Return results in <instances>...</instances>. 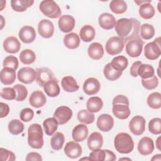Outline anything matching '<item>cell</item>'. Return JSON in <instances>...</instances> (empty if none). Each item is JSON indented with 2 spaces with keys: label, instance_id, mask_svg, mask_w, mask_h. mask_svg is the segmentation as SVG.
<instances>
[{
  "label": "cell",
  "instance_id": "6da1fadb",
  "mask_svg": "<svg viewBox=\"0 0 161 161\" xmlns=\"http://www.w3.org/2000/svg\"><path fill=\"white\" fill-rule=\"evenodd\" d=\"M115 31L125 42L134 39L142 40L140 36V21L135 18H121L115 25Z\"/></svg>",
  "mask_w": 161,
  "mask_h": 161
},
{
  "label": "cell",
  "instance_id": "7a4b0ae2",
  "mask_svg": "<svg viewBox=\"0 0 161 161\" xmlns=\"http://www.w3.org/2000/svg\"><path fill=\"white\" fill-rule=\"evenodd\" d=\"M113 113L114 115L120 119H127L131 113L129 108L128 99L124 95H118L113 100Z\"/></svg>",
  "mask_w": 161,
  "mask_h": 161
},
{
  "label": "cell",
  "instance_id": "3957f363",
  "mask_svg": "<svg viewBox=\"0 0 161 161\" xmlns=\"http://www.w3.org/2000/svg\"><path fill=\"white\" fill-rule=\"evenodd\" d=\"M43 130L40 125H31L28 130V143L29 145L36 149L41 148L43 145Z\"/></svg>",
  "mask_w": 161,
  "mask_h": 161
},
{
  "label": "cell",
  "instance_id": "277c9868",
  "mask_svg": "<svg viewBox=\"0 0 161 161\" xmlns=\"http://www.w3.org/2000/svg\"><path fill=\"white\" fill-rule=\"evenodd\" d=\"M115 149L120 153L126 154L131 152L134 148V142L131 136L127 133H119L114 138Z\"/></svg>",
  "mask_w": 161,
  "mask_h": 161
},
{
  "label": "cell",
  "instance_id": "5b68a950",
  "mask_svg": "<svg viewBox=\"0 0 161 161\" xmlns=\"http://www.w3.org/2000/svg\"><path fill=\"white\" fill-rule=\"evenodd\" d=\"M39 8L43 14L50 18H58L62 14L60 7L53 0L42 1Z\"/></svg>",
  "mask_w": 161,
  "mask_h": 161
},
{
  "label": "cell",
  "instance_id": "8992f818",
  "mask_svg": "<svg viewBox=\"0 0 161 161\" xmlns=\"http://www.w3.org/2000/svg\"><path fill=\"white\" fill-rule=\"evenodd\" d=\"M125 42L119 36H113L109 38L106 43V52L111 55H116L121 53L124 48Z\"/></svg>",
  "mask_w": 161,
  "mask_h": 161
},
{
  "label": "cell",
  "instance_id": "52a82bcc",
  "mask_svg": "<svg viewBox=\"0 0 161 161\" xmlns=\"http://www.w3.org/2000/svg\"><path fill=\"white\" fill-rule=\"evenodd\" d=\"M160 38L158 37L153 42L147 43L144 47V55L148 60H155L161 54Z\"/></svg>",
  "mask_w": 161,
  "mask_h": 161
},
{
  "label": "cell",
  "instance_id": "ba28073f",
  "mask_svg": "<svg viewBox=\"0 0 161 161\" xmlns=\"http://www.w3.org/2000/svg\"><path fill=\"white\" fill-rule=\"evenodd\" d=\"M72 114L70 108L65 106H61L56 109L53 117L57 119L58 125H62L67 123L71 119Z\"/></svg>",
  "mask_w": 161,
  "mask_h": 161
},
{
  "label": "cell",
  "instance_id": "9c48e42d",
  "mask_svg": "<svg viewBox=\"0 0 161 161\" xmlns=\"http://www.w3.org/2000/svg\"><path fill=\"white\" fill-rule=\"evenodd\" d=\"M145 122L146 121L143 116H134L129 123L130 130L135 135H142L145 130Z\"/></svg>",
  "mask_w": 161,
  "mask_h": 161
},
{
  "label": "cell",
  "instance_id": "30bf717a",
  "mask_svg": "<svg viewBox=\"0 0 161 161\" xmlns=\"http://www.w3.org/2000/svg\"><path fill=\"white\" fill-rule=\"evenodd\" d=\"M143 43L142 39H134L128 41L126 44V53L131 57H139L142 53Z\"/></svg>",
  "mask_w": 161,
  "mask_h": 161
},
{
  "label": "cell",
  "instance_id": "8fae6325",
  "mask_svg": "<svg viewBox=\"0 0 161 161\" xmlns=\"http://www.w3.org/2000/svg\"><path fill=\"white\" fill-rule=\"evenodd\" d=\"M18 80L26 84H31L34 82L36 78V71L31 67H23L18 72Z\"/></svg>",
  "mask_w": 161,
  "mask_h": 161
},
{
  "label": "cell",
  "instance_id": "7c38bea8",
  "mask_svg": "<svg viewBox=\"0 0 161 161\" xmlns=\"http://www.w3.org/2000/svg\"><path fill=\"white\" fill-rule=\"evenodd\" d=\"M38 31L41 36L49 38L53 36L54 33L53 24L50 20L43 19L38 23Z\"/></svg>",
  "mask_w": 161,
  "mask_h": 161
},
{
  "label": "cell",
  "instance_id": "4fadbf2b",
  "mask_svg": "<svg viewBox=\"0 0 161 161\" xmlns=\"http://www.w3.org/2000/svg\"><path fill=\"white\" fill-rule=\"evenodd\" d=\"M96 125L102 131L107 132L110 131L114 125V119L109 114H102L99 116Z\"/></svg>",
  "mask_w": 161,
  "mask_h": 161
},
{
  "label": "cell",
  "instance_id": "5bb4252c",
  "mask_svg": "<svg viewBox=\"0 0 161 161\" xmlns=\"http://www.w3.org/2000/svg\"><path fill=\"white\" fill-rule=\"evenodd\" d=\"M154 150L153 140L148 136H144L139 141L138 144V151L142 155H148Z\"/></svg>",
  "mask_w": 161,
  "mask_h": 161
},
{
  "label": "cell",
  "instance_id": "9a60e30c",
  "mask_svg": "<svg viewBox=\"0 0 161 161\" xmlns=\"http://www.w3.org/2000/svg\"><path fill=\"white\" fill-rule=\"evenodd\" d=\"M36 83L40 86L43 87L44 85L50 80L52 79L53 77V74L50 69L47 67L38 68L36 69Z\"/></svg>",
  "mask_w": 161,
  "mask_h": 161
},
{
  "label": "cell",
  "instance_id": "2e32d148",
  "mask_svg": "<svg viewBox=\"0 0 161 161\" xmlns=\"http://www.w3.org/2000/svg\"><path fill=\"white\" fill-rule=\"evenodd\" d=\"M82 152L81 146L76 142H69L64 147V153L69 158H77L79 157Z\"/></svg>",
  "mask_w": 161,
  "mask_h": 161
},
{
  "label": "cell",
  "instance_id": "e0dca14e",
  "mask_svg": "<svg viewBox=\"0 0 161 161\" xmlns=\"http://www.w3.org/2000/svg\"><path fill=\"white\" fill-rule=\"evenodd\" d=\"M75 24V20L74 18L68 14L61 16L58 21V27L64 33H69L71 31L74 29Z\"/></svg>",
  "mask_w": 161,
  "mask_h": 161
},
{
  "label": "cell",
  "instance_id": "ac0fdd59",
  "mask_svg": "<svg viewBox=\"0 0 161 161\" xmlns=\"http://www.w3.org/2000/svg\"><path fill=\"white\" fill-rule=\"evenodd\" d=\"M18 35L21 42L25 43H30L35 40L36 31L32 26H24L20 29Z\"/></svg>",
  "mask_w": 161,
  "mask_h": 161
},
{
  "label": "cell",
  "instance_id": "d6986e66",
  "mask_svg": "<svg viewBox=\"0 0 161 161\" xmlns=\"http://www.w3.org/2000/svg\"><path fill=\"white\" fill-rule=\"evenodd\" d=\"M101 87L99 80L94 77L87 79L83 84L84 92L89 96L97 94Z\"/></svg>",
  "mask_w": 161,
  "mask_h": 161
},
{
  "label": "cell",
  "instance_id": "ffe728a7",
  "mask_svg": "<svg viewBox=\"0 0 161 161\" xmlns=\"http://www.w3.org/2000/svg\"><path fill=\"white\" fill-rule=\"evenodd\" d=\"M3 48L8 53H15L18 52L20 50L21 44L18 38L15 36H9L4 41Z\"/></svg>",
  "mask_w": 161,
  "mask_h": 161
},
{
  "label": "cell",
  "instance_id": "44dd1931",
  "mask_svg": "<svg viewBox=\"0 0 161 161\" xmlns=\"http://www.w3.org/2000/svg\"><path fill=\"white\" fill-rule=\"evenodd\" d=\"M99 24L100 26L106 30L113 29L116 25V19L113 15L108 13H104L99 16Z\"/></svg>",
  "mask_w": 161,
  "mask_h": 161
},
{
  "label": "cell",
  "instance_id": "7402d4cb",
  "mask_svg": "<svg viewBox=\"0 0 161 161\" xmlns=\"http://www.w3.org/2000/svg\"><path fill=\"white\" fill-rule=\"evenodd\" d=\"M47 102V97L44 93L40 91H35L31 93L29 98L30 105L34 108L42 107Z\"/></svg>",
  "mask_w": 161,
  "mask_h": 161
},
{
  "label": "cell",
  "instance_id": "603a6c76",
  "mask_svg": "<svg viewBox=\"0 0 161 161\" xmlns=\"http://www.w3.org/2000/svg\"><path fill=\"white\" fill-rule=\"evenodd\" d=\"M103 144L102 135L97 131L92 133L87 139V146L91 150L101 148Z\"/></svg>",
  "mask_w": 161,
  "mask_h": 161
},
{
  "label": "cell",
  "instance_id": "cb8c5ba5",
  "mask_svg": "<svg viewBox=\"0 0 161 161\" xmlns=\"http://www.w3.org/2000/svg\"><path fill=\"white\" fill-rule=\"evenodd\" d=\"M1 82L5 85L12 84L16 79V72L12 68L4 67L0 73Z\"/></svg>",
  "mask_w": 161,
  "mask_h": 161
},
{
  "label": "cell",
  "instance_id": "d4e9b609",
  "mask_svg": "<svg viewBox=\"0 0 161 161\" xmlns=\"http://www.w3.org/2000/svg\"><path fill=\"white\" fill-rule=\"evenodd\" d=\"M88 135V128L86 125L79 124L72 130V136L74 141L79 142L86 139Z\"/></svg>",
  "mask_w": 161,
  "mask_h": 161
},
{
  "label": "cell",
  "instance_id": "484cf974",
  "mask_svg": "<svg viewBox=\"0 0 161 161\" xmlns=\"http://www.w3.org/2000/svg\"><path fill=\"white\" fill-rule=\"evenodd\" d=\"M43 89L47 95L49 97H54L60 94V87L58 84V80L55 77L48 81L44 85Z\"/></svg>",
  "mask_w": 161,
  "mask_h": 161
},
{
  "label": "cell",
  "instance_id": "4316f807",
  "mask_svg": "<svg viewBox=\"0 0 161 161\" xmlns=\"http://www.w3.org/2000/svg\"><path fill=\"white\" fill-rule=\"evenodd\" d=\"M88 55L93 60H99L104 55V49L103 45L97 42L91 43L87 49Z\"/></svg>",
  "mask_w": 161,
  "mask_h": 161
},
{
  "label": "cell",
  "instance_id": "83f0119b",
  "mask_svg": "<svg viewBox=\"0 0 161 161\" xmlns=\"http://www.w3.org/2000/svg\"><path fill=\"white\" fill-rule=\"evenodd\" d=\"M61 85L64 91L68 92L77 91L79 86L75 79L72 76H65L61 80Z\"/></svg>",
  "mask_w": 161,
  "mask_h": 161
},
{
  "label": "cell",
  "instance_id": "f1b7e54d",
  "mask_svg": "<svg viewBox=\"0 0 161 161\" xmlns=\"http://www.w3.org/2000/svg\"><path fill=\"white\" fill-rule=\"evenodd\" d=\"M96 35L94 28L89 25H84L82 27L79 32V36L81 40L84 42H89L92 41Z\"/></svg>",
  "mask_w": 161,
  "mask_h": 161
},
{
  "label": "cell",
  "instance_id": "f546056e",
  "mask_svg": "<svg viewBox=\"0 0 161 161\" xmlns=\"http://www.w3.org/2000/svg\"><path fill=\"white\" fill-rule=\"evenodd\" d=\"M65 46L69 49H75L80 45V38L75 33H70L64 38Z\"/></svg>",
  "mask_w": 161,
  "mask_h": 161
},
{
  "label": "cell",
  "instance_id": "4dcf8cb0",
  "mask_svg": "<svg viewBox=\"0 0 161 161\" xmlns=\"http://www.w3.org/2000/svg\"><path fill=\"white\" fill-rule=\"evenodd\" d=\"M87 109L91 113H97L102 109L103 102L99 97L94 96L90 97L86 103Z\"/></svg>",
  "mask_w": 161,
  "mask_h": 161
},
{
  "label": "cell",
  "instance_id": "1f68e13d",
  "mask_svg": "<svg viewBox=\"0 0 161 161\" xmlns=\"http://www.w3.org/2000/svg\"><path fill=\"white\" fill-rule=\"evenodd\" d=\"M33 0H12L11 6L12 9L17 12H23L33 5Z\"/></svg>",
  "mask_w": 161,
  "mask_h": 161
},
{
  "label": "cell",
  "instance_id": "d6a6232c",
  "mask_svg": "<svg viewBox=\"0 0 161 161\" xmlns=\"http://www.w3.org/2000/svg\"><path fill=\"white\" fill-rule=\"evenodd\" d=\"M110 63L112 67L119 72H123L128 65L127 58L122 55H119L113 58Z\"/></svg>",
  "mask_w": 161,
  "mask_h": 161
},
{
  "label": "cell",
  "instance_id": "836d02e7",
  "mask_svg": "<svg viewBox=\"0 0 161 161\" xmlns=\"http://www.w3.org/2000/svg\"><path fill=\"white\" fill-rule=\"evenodd\" d=\"M58 125V123L54 117L48 118L45 119L43 123V126L45 133L49 136L53 135L57 130Z\"/></svg>",
  "mask_w": 161,
  "mask_h": 161
},
{
  "label": "cell",
  "instance_id": "e575fe53",
  "mask_svg": "<svg viewBox=\"0 0 161 161\" xmlns=\"http://www.w3.org/2000/svg\"><path fill=\"white\" fill-rule=\"evenodd\" d=\"M155 13V9L150 3H145L140 6L139 14L143 19H148L153 18Z\"/></svg>",
  "mask_w": 161,
  "mask_h": 161
},
{
  "label": "cell",
  "instance_id": "d590c367",
  "mask_svg": "<svg viewBox=\"0 0 161 161\" xmlns=\"http://www.w3.org/2000/svg\"><path fill=\"white\" fill-rule=\"evenodd\" d=\"M109 8L115 14H123L127 9V4L123 0H113L109 4Z\"/></svg>",
  "mask_w": 161,
  "mask_h": 161
},
{
  "label": "cell",
  "instance_id": "8d00e7d4",
  "mask_svg": "<svg viewBox=\"0 0 161 161\" xmlns=\"http://www.w3.org/2000/svg\"><path fill=\"white\" fill-rule=\"evenodd\" d=\"M103 72L105 77L111 81L116 80L122 75V72H119L114 70L112 67L111 63H108L104 66Z\"/></svg>",
  "mask_w": 161,
  "mask_h": 161
},
{
  "label": "cell",
  "instance_id": "74e56055",
  "mask_svg": "<svg viewBox=\"0 0 161 161\" xmlns=\"http://www.w3.org/2000/svg\"><path fill=\"white\" fill-rule=\"evenodd\" d=\"M65 137L62 133H55L50 139V145L52 148L55 150H60L64 143Z\"/></svg>",
  "mask_w": 161,
  "mask_h": 161
},
{
  "label": "cell",
  "instance_id": "f35d334b",
  "mask_svg": "<svg viewBox=\"0 0 161 161\" xmlns=\"http://www.w3.org/2000/svg\"><path fill=\"white\" fill-rule=\"evenodd\" d=\"M155 35L154 27L148 23H144L140 27V36L143 40H150Z\"/></svg>",
  "mask_w": 161,
  "mask_h": 161
},
{
  "label": "cell",
  "instance_id": "ab89813d",
  "mask_svg": "<svg viewBox=\"0 0 161 161\" xmlns=\"http://www.w3.org/2000/svg\"><path fill=\"white\" fill-rule=\"evenodd\" d=\"M77 119L80 123L86 125H89L94 121L95 116L94 114L89 111L82 109L77 113Z\"/></svg>",
  "mask_w": 161,
  "mask_h": 161
},
{
  "label": "cell",
  "instance_id": "60d3db41",
  "mask_svg": "<svg viewBox=\"0 0 161 161\" xmlns=\"http://www.w3.org/2000/svg\"><path fill=\"white\" fill-rule=\"evenodd\" d=\"M147 104L152 109H159L161 107V94L155 92L150 94L147 97Z\"/></svg>",
  "mask_w": 161,
  "mask_h": 161
},
{
  "label": "cell",
  "instance_id": "b9f144b4",
  "mask_svg": "<svg viewBox=\"0 0 161 161\" xmlns=\"http://www.w3.org/2000/svg\"><path fill=\"white\" fill-rule=\"evenodd\" d=\"M20 61L26 65L33 63L36 59L35 52L30 49H25L19 54Z\"/></svg>",
  "mask_w": 161,
  "mask_h": 161
},
{
  "label": "cell",
  "instance_id": "7bdbcfd3",
  "mask_svg": "<svg viewBox=\"0 0 161 161\" xmlns=\"http://www.w3.org/2000/svg\"><path fill=\"white\" fill-rule=\"evenodd\" d=\"M155 72L153 67L149 64H142L138 69V75H140L142 79H145L152 77L154 75Z\"/></svg>",
  "mask_w": 161,
  "mask_h": 161
},
{
  "label": "cell",
  "instance_id": "ee69618b",
  "mask_svg": "<svg viewBox=\"0 0 161 161\" xmlns=\"http://www.w3.org/2000/svg\"><path fill=\"white\" fill-rule=\"evenodd\" d=\"M24 128L23 123L19 119H12L8 123V130L13 135H17L21 133L24 130Z\"/></svg>",
  "mask_w": 161,
  "mask_h": 161
},
{
  "label": "cell",
  "instance_id": "f6af8a7d",
  "mask_svg": "<svg viewBox=\"0 0 161 161\" xmlns=\"http://www.w3.org/2000/svg\"><path fill=\"white\" fill-rule=\"evenodd\" d=\"M148 130L153 135H159L161 133V119L155 118L151 119L148 123Z\"/></svg>",
  "mask_w": 161,
  "mask_h": 161
},
{
  "label": "cell",
  "instance_id": "bcb514c9",
  "mask_svg": "<svg viewBox=\"0 0 161 161\" xmlns=\"http://www.w3.org/2000/svg\"><path fill=\"white\" fill-rule=\"evenodd\" d=\"M14 89L16 96L15 100L17 101H24L28 95V91L26 87L22 84H16L13 86Z\"/></svg>",
  "mask_w": 161,
  "mask_h": 161
},
{
  "label": "cell",
  "instance_id": "7dc6e473",
  "mask_svg": "<svg viewBox=\"0 0 161 161\" xmlns=\"http://www.w3.org/2000/svg\"><path fill=\"white\" fill-rule=\"evenodd\" d=\"M142 84L143 87L148 90H152L156 88L158 84V80L157 77L154 75L152 77L148 79H142Z\"/></svg>",
  "mask_w": 161,
  "mask_h": 161
},
{
  "label": "cell",
  "instance_id": "c3c4849f",
  "mask_svg": "<svg viewBox=\"0 0 161 161\" xmlns=\"http://www.w3.org/2000/svg\"><path fill=\"white\" fill-rule=\"evenodd\" d=\"M3 65L4 67H10L16 70L18 67L19 63L18 58L16 57L9 55L4 59Z\"/></svg>",
  "mask_w": 161,
  "mask_h": 161
},
{
  "label": "cell",
  "instance_id": "681fc988",
  "mask_svg": "<svg viewBox=\"0 0 161 161\" xmlns=\"http://www.w3.org/2000/svg\"><path fill=\"white\" fill-rule=\"evenodd\" d=\"M1 96L6 100H13L16 98V93L13 87H4L1 91Z\"/></svg>",
  "mask_w": 161,
  "mask_h": 161
},
{
  "label": "cell",
  "instance_id": "f907efd6",
  "mask_svg": "<svg viewBox=\"0 0 161 161\" xmlns=\"http://www.w3.org/2000/svg\"><path fill=\"white\" fill-rule=\"evenodd\" d=\"M0 159L2 161H13L15 160L16 157L13 152L3 148H0Z\"/></svg>",
  "mask_w": 161,
  "mask_h": 161
},
{
  "label": "cell",
  "instance_id": "816d5d0a",
  "mask_svg": "<svg viewBox=\"0 0 161 161\" xmlns=\"http://www.w3.org/2000/svg\"><path fill=\"white\" fill-rule=\"evenodd\" d=\"M89 157L92 159V160L103 161L105 158L104 150H102L101 148L94 150L92 152L90 153Z\"/></svg>",
  "mask_w": 161,
  "mask_h": 161
},
{
  "label": "cell",
  "instance_id": "f5cc1de1",
  "mask_svg": "<svg viewBox=\"0 0 161 161\" xmlns=\"http://www.w3.org/2000/svg\"><path fill=\"white\" fill-rule=\"evenodd\" d=\"M34 116L33 111L30 108H24L23 109L19 114L20 119L21 121L25 122H28L31 121Z\"/></svg>",
  "mask_w": 161,
  "mask_h": 161
},
{
  "label": "cell",
  "instance_id": "db71d44e",
  "mask_svg": "<svg viewBox=\"0 0 161 161\" xmlns=\"http://www.w3.org/2000/svg\"><path fill=\"white\" fill-rule=\"evenodd\" d=\"M142 64V63L140 61H136L132 64L130 70V73L131 76L134 77H136L138 76V69Z\"/></svg>",
  "mask_w": 161,
  "mask_h": 161
},
{
  "label": "cell",
  "instance_id": "11a10c76",
  "mask_svg": "<svg viewBox=\"0 0 161 161\" xmlns=\"http://www.w3.org/2000/svg\"><path fill=\"white\" fill-rule=\"evenodd\" d=\"M26 161H30V160H38L40 161L42 160V158L40 154L36 152H30L28 153V155L26 157Z\"/></svg>",
  "mask_w": 161,
  "mask_h": 161
},
{
  "label": "cell",
  "instance_id": "9f6ffc18",
  "mask_svg": "<svg viewBox=\"0 0 161 161\" xmlns=\"http://www.w3.org/2000/svg\"><path fill=\"white\" fill-rule=\"evenodd\" d=\"M0 108H1V114L0 117L1 118L6 117L9 113V106L4 103H0Z\"/></svg>",
  "mask_w": 161,
  "mask_h": 161
},
{
  "label": "cell",
  "instance_id": "6f0895ef",
  "mask_svg": "<svg viewBox=\"0 0 161 161\" xmlns=\"http://www.w3.org/2000/svg\"><path fill=\"white\" fill-rule=\"evenodd\" d=\"M105 152V158L104 160H107V161H114L116 160V155L115 154L109 150H104Z\"/></svg>",
  "mask_w": 161,
  "mask_h": 161
},
{
  "label": "cell",
  "instance_id": "680465c9",
  "mask_svg": "<svg viewBox=\"0 0 161 161\" xmlns=\"http://www.w3.org/2000/svg\"><path fill=\"white\" fill-rule=\"evenodd\" d=\"M151 1L150 0H144V1H135V3L136 4H137L138 5L140 6L143 4H145V3H150Z\"/></svg>",
  "mask_w": 161,
  "mask_h": 161
},
{
  "label": "cell",
  "instance_id": "91938a15",
  "mask_svg": "<svg viewBox=\"0 0 161 161\" xmlns=\"http://www.w3.org/2000/svg\"><path fill=\"white\" fill-rule=\"evenodd\" d=\"M152 160H161V155L160 154H157L153 156V158L151 159Z\"/></svg>",
  "mask_w": 161,
  "mask_h": 161
},
{
  "label": "cell",
  "instance_id": "94428289",
  "mask_svg": "<svg viewBox=\"0 0 161 161\" xmlns=\"http://www.w3.org/2000/svg\"><path fill=\"white\" fill-rule=\"evenodd\" d=\"M160 136H159L158 138H157V141H156V146H157V148L159 150H160Z\"/></svg>",
  "mask_w": 161,
  "mask_h": 161
}]
</instances>
